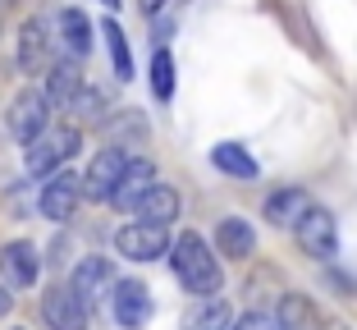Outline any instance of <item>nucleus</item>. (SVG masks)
<instances>
[{
	"label": "nucleus",
	"instance_id": "nucleus-9",
	"mask_svg": "<svg viewBox=\"0 0 357 330\" xmlns=\"http://www.w3.org/2000/svg\"><path fill=\"white\" fill-rule=\"evenodd\" d=\"M42 317L51 330H87V303L78 299L74 289L55 285L51 294L42 299Z\"/></svg>",
	"mask_w": 357,
	"mask_h": 330
},
{
	"label": "nucleus",
	"instance_id": "nucleus-10",
	"mask_svg": "<svg viewBox=\"0 0 357 330\" xmlns=\"http://www.w3.org/2000/svg\"><path fill=\"white\" fill-rule=\"evenodd\" d=\"M151 183H156V165H151L147 156H128L119 183L110 188V207H119V211H133V202L151 188Z\"/></svg>",
	"mask_w": 357,
	"mask_h": 330
},
{
	"label": "nucleus",
	"instance_id": "nucleus-21",
	"mask_svg": "<svg viewBox=\"0 0 357 330\" xmlns=\"http://www.w3.org/2000/svg\"><path fill=\"white\" fill-rule=\"evenodd\" d=\"M211 160H215V170H220V174H234V179H257V160L248 156L238 142H220V147L211 151Z\"/></svg>",
	"mask_w": 357,
	"mask_h": 330
},
{
	"label": "nucleus",
	"instance_id": "nucleus-25",
	"mask_svg": "<svg viewBox=\"0 0 357 330\" xmlns=\"http://www.w3.org/2000/svg\"><path fill=\"white\" fill-rule=\"evenodd\" d=\"M10 308H14V299L5 294V285H0V317H10Z\"/></svg>",
	"mask_w": 357,
	"mask_h": 330
},
{
	"label": "nucleus",
	"instance_id": "nucleus-26",
	"mask_svg": "<svg viewBox=\"0 0 357 330\" xmlns=\"http://www.w3.org/2000/svg\"><path fill=\"white\" fill-rule=\"evenodd\" d=\"M137 5H142V14H160V5H165V0H137Z\"/></svg>",
	"mask_w": 357,
	"mask_h": 330
},
{
	"label": "nucleus",
	"instance_id": "nucleus-27",
	"mask_svg": "<svg viewBox=\"0 0 357 330\" xmlns=\"http://www.w3.org/2000/svg\"><path fill=\"white\" fill-rule=\"evenodd\" d=\"M101 5H105V10H115V5H119V0H101Z\"/></svg>",
	"mask_w": 357,
	"mask_h": 330
},
{
	"label": "nucleus",
	"instance_id": "nucleus-12",
	"mask_svg": "<svg viewBox=\"0 0 357 330\" xmlns=\"http://www.w3.org/2000/svg\"><path fill=\"white\" fill-rule=\"evenodd\" d=\"M110 285H115L110 262H105V257H83V262L74 267V285H69V289H74L83 303H96V299L110 294Z\"/></svg>",
	"mask_w": 357,
	"mask_h": 330
},
{
	"label": "nucleus",
	"instance_id": "nucleus-14",
	"mask_svg": "<svg viewBox=\"0 0 357 330\" xmlns=\"http://www.w3.org/2000/svg\"><path fill=\"white\" fill-rule=\"evenodd\" d=\"M46 51H51L46 23L42 19H28L19 28V69H23V74H46Z\"/></svg>",
	"mask_w": 357,
	"mask_h": 330
},
{
	"label": "nucleus",
	"instance_id": "nucleus-1",
	"mask_svg": "<svg viewBox=\"0 0 357 330\" xmlns=\"http://www.w3.org/2000/svg\"><path fill=\"white\" fill-rule=\"evenodd\" d=\"M169 267H174L178 285L197 294V299H211V294H220L225 276H220V262L211 257L206 239L202 234H178L169 239Z\"/></svg>",
	"mask_w": 357,
	"mask_h": 330
},
{
	"label": "nucleus",
	"instance_id": "nucleus-13",
	"mask_svg": "<svg viewBox=\"0 0 357 330\" xmlns=\"http://www.w3.org/2000/svg\"><path fill=\"white\" fill-rule=\"evenodd\" d=\"M133 216H137V220H147V225H169V220L178 216V193L169 188V183L156 179V183H151V188L133 202Z\"/></svg>",
	"mask_w": 357,
	"mask_h": 330
},
{
	"label": "nucleus",
	"instance_id": "nucleus-7",
	"mask_svg": "<svg viewBox=\"0 0 357 330\" xmlns=\"http://www.w3.org/2000/svg\"><path fill=\"white\" fill-rule=\"evenodd\" d=\"M46 124H51V101H46L42 87H28V92L14 96V106H10V133L14 138L32 142Z\"/></svg>",
	"mask_w": 357,
	"mask_h": 330
},
{
	"label": "nucleus",
	"instance_id": "nucleus-19",
	"mask_svg": "<svg viewBox=\"0 0 357 330\" xmlns=\"http://www.w3.org/2000/svg\"><path fill=\"white\" fill-rule=\"evenodd\" d=\"M229 321H234L229 308H225V303L211 294V299H197V303H192L178 330H229Z\"/></svg>",
	"mask_w": 357,
	"mask_h": 330
},
{
	"label": "nucleus",
	"instance_id": "nucleus-18",
	"mask_svg": "<svg viewBox=\"0 0 357 330\" xmlns=\"http://www.w3.org/2000/svg\"><path fill=\"white\" fill-rule=\"evenodd\" d=\"M78 87H83V78H78V64L74 60H60V64H51V69H46V101H51V106H69V101H74L78 96Z\"/></svg>",
	"mask_w": 357,
	"mask_h": 330
},
{
	"label": "nucleus",
	"instance_id": "nucleus-20",
	"mask_svg": "<svg viewBox=\"0 0 357 330\" xmlns=\"http://www.w3.org/2000/svg\"><path fill=\"white\" fill-rule=\"evenodd\" d=\"M60 37L69 46V55H87L92 51V23L83 10H60Z\"/></svg>",
	"mask_w": 357,
	"mask_h": 330
},
{
	"label": "nucleus",
	"instance_id": "nucleus-22",
	"mask_svg": "<svg viewBox=\"0 0 357 330\" xmlns=\"http://www.w3.org/2000/svg\"><path fill=\"white\" fill-rule=\"evenodd\" d=\"M101 37H105V46H110L115 74H119V78H133V51H128V37H124V28H119L115 19H105V23H101Z\"/></svg>",
	"mask_w": 357,
	"mask_h": 330
},
{
	"label": "nucleus",
	"instance_id": "nucleus-16",
	"mask_svg": "<svg viewBox=\"0 0 357 330\" xmlns=\"http://www.w3.org/2000/svg\"><path fill=\"white\" fill-rule=\"evenodd\" d=\"M215 243H220L225 257L243 262V257L257 253V230L243 220V216H229V220H220V230H215Z\"/></svg>",
	"mask_w": 357,
	"mask_h": 330
},
{
	"label": "nucleus",
	"instance_id": "nucleus-23",
	"mask_svg": "<svg viewBox=\"0 0 357 330\" xmlns=\"http://www.w3.org/2000/svg\"><path fill=\"white\" fill-rule=\"evenodd\" d=\"M151 92H156L160 101H169V96H174V55H169V51H156V55H151Z\"/></svg>",
	"mask_w": 357,
	"mask_h": 330
},
{
	"label": "nucleus",
	"instance_id": "nucleus-24",
	"mask_svg": "<svg viewBox=\"0 0 357 330\" xmlns=\"http://www.w3.org/2000/svg\"><path fill=\"white\" fill-rule=\"evenodd\" d=\"M229 330H284L275 312H243L238 321H229Z\"/></svg>",
	"mask_w": 357,
	"mask_h": 330
},
{
	"label": "nucleus",
	"instance_id": "nucleus-11",
	"mask_svg": "<svg viewBox=\"0 0 357 330\" xmlns=\"http://www.w3.org/2000/svg\"><path fill=\"white\" fill-rule=\"evenodd\" d=\"M0 271H5V280H10L14 289H28L42 276V257H37V248H32L28 239H14V243L0 248Z\"/></svg>",
	"mask_w": 357,
	"mask_h": 330
},
{
	"label": "nucleus",
	"instance_id": "nucleus-5",
	"mask_svg": "<svg viewBox=\"0 0 357 330\" xmlns=\"http://www.w3.org/2000/svg\"><path fill=\"white\" fill-rule=\"evenodd\" d=\"M115 253L128 262H156L169 253V225H147V220L124 225L115 234Z\"/></svg>",
	"mask_w": 357,
	"mask_h": 330
},
{
	"label": "nucleus",
	"instance_id": "nucleus-28",
	"mask_svg": "<svg viewBox=\"0 0 357 330\" xmlns=\"http://www.w3.org/2000/svg\"><path fill=\"white\" fill-rule=\"evenodd\" d=\"M0 19H5V10H0Z\"/></svg>",
	"mask_w": 357,
	"mask_h": 330
},
{
	"label": "nucleus",
	"instance_id": "nucleus-17",
	"mask_svg": "<svg viewBox=\"0 0 357 330\" xmlns=\"http://www.w3.org/2000/svg\"><path fill=\"white\" fill-rule=\"evenodd\" d=\"M275 317H280L284 330H330L326 317H321V312L312 308V299H303V294H284Z\"/></svg>",
	"mask_w": 357,
	"mask_h": 330
},
{
	"label": "nucleus",
	"instance_id": "nucleus-3",
	"mask_svg": "<svg viewBox=\"0 0 357 330\" xmlns=\"http://www.w3.org/2000/svg\"><path fill=\"white\" fill-rule=\"evenodd\" d=\"M294 234H298V248L316 262H330L339 253V225L326 207H307L303 216L294 220Z\"/></svg>",
	"mask_w": 357,
	"mask_h": 330
},
{
	"label": "nucleus",
	"instance_id": "nucleus-8",
	"mask_svg": "<svg viewBox=\"0 0 357 330\" xmlns=\"http://www.w3.org/2000/svg\"><path fill=\"white\" fill-rule=\"evenodd\" d=\"M124 151L119 147H105L92 156V165H87V174H78L83 179V197H92V202H110V188L119 183V174H124Z\"/></svg>",
	"mask_w": 357,
	"mask_h": 330
},
{
	"label": "nucleus",
	"instance_id": "nucleus-4",
	"mask_svg": "<svg viewBox=\"0 0 357 330\" xmlns=\"http://www.w3.org/2000/svg\"><path fill=\"white\" fill-rule=\"evenodd\" d=\"M78 202H83V179H78L74 170H64V165H60V170H51V174H46L42 197H37V207H42V216H46V220H55V225L74 220Z\"/></svg>",
	"mask_w": 357,
	"mask_h": 330
},
{
	"label": "nucleus",
	"instance_id": "nucleus-2",
	"mask_svg": "<svg viewBox=\"0 0 357 330\" xmlns=\"http://www.w3.org/2000/svg\"><path fill=\"white\" fill-rule=\"evenodd\" d=\"M78 142H83V138H78L74 124H60V128L46 124L32 142H23V147H28V151H23V160H28V174H42V179H46L51 170H60L64 160L74 156Z\"/></svg>",
	"mask_w": 357,
	"mask_h": 330
},
{
	"label": "nucleus",
	"instance_id": "nucleus-15",
	"mask_svg": "<svg viewBox=\"0 0 357 330\" xmlns=\"http://www.w3.org/2000/svg\"><path fill=\"white\" fill-rule=\"evenodd\" d=\"M312 207V197H307L303 188H275L271 197H266V220L275 225V230H294V220Z\"/></svg>",
	"mask_w": 357,
	"mask_h": 330
},
{
	"label": "nucleus",
	"instance_id": "nucleus-6",
	"mask_svg": "<svg viewBox=\"0 0 357 330\" xmlns=\"http://www.w3.org/2000/svg\"><path fill=\"white\" fill-rule=\"evenodd\" d=\"M110 312L124 330H142L151 321V294L142 280H115L110 285Z\"/></svg>",
	"mask_w": 357,
	"mask_h": 330
}]
</instances>
